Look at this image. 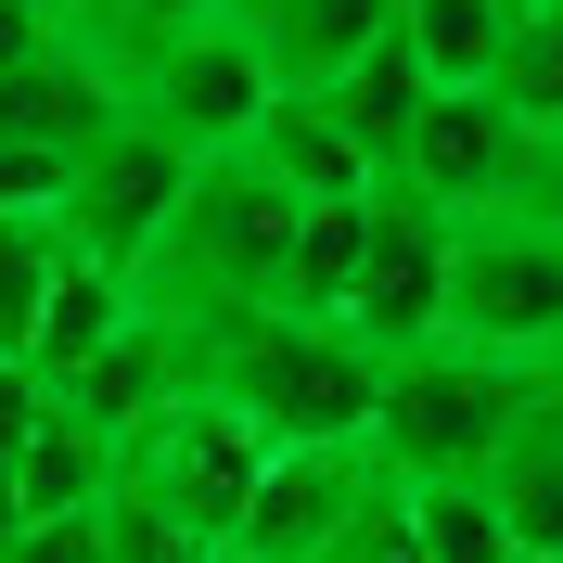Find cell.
Listing matches in <instances>:
<instances>
[{"label": "cell", "mask_w": 563, "mask_h": 563, "mask_svg": "<svg viewBox=\"0 0 563 563\" xmlns=\"http://www.w3.org/2000/svg\"><path fill=\"white\" fill-rule=\"evenodd\" d=\"M179 385L244 410L269 449H372L385 358L358 346L346 320H308V308H218V320L179 333Z\"/></svg>", "instance_id": "cell-1"}, {"label": "cell", "mask_w": 563, "mask_h": 563, "mask_svg": "<svg viewBox=\"0 0 563 563\" xmlns=\"http://www.w3.org/2000/svg\"><path fill=\"white\" fill-rule=\"evenodd\" d=\"M282 244H295V192H282L256 154H206L129 295L167 320V333H192V320H218V308H269L282 295Z\"/></svg>", "instance_id": "cell-2"}, {"label": "cell", "mask_w": 563, "mask_h": 563, "mask_svg": "<svg viewBox=\"0 0 563 563\" xmlns=\"http://www.w3.org/2000/svg\"><path fill=\"white\" fill-rule=\"evenodd\" d=\"M563 397V372L538 358H487V346H410L385 358V397H372V461L397 487H435V474H487L512 435Z\"/></svg>", "instance_id": "cell-3"}, {"label": "cell", "mask_w": 563, "mask_h": 563, "mask_svg": "<svg viewBox=\"0 0 563 563\" xmlns=\"http://www.w3.org/2000/svg\"><path fill=\"white\" fill-rule=\"evenodd\" d=\"M449 346H487V358H538L563 372V218L538 206H474L449 231Z\"/></svg>", "instance_id": "cell-4"}, {"label": "cell", "mask_w": 563, "mask_h": 563, "mask_svg": "<svg viewBox=\"0 0 563 563\" xmlns=\"http://www.w3.org/2000/svg\"><path fill=\"white\" fill-rule=\"evenodd\" d=\"M256 461H269V435H256L244 410H218L206 385H179L167 410L115 449V487H129L167 538L218 551V538H231V512H244V487H256Z\"/></svg>", "instance_id": "cell-5"}, {"label": "cell", "mask_w": 563, "mask_h": 563, "mask_svg": "<svg viewBox=\"0 0 563 563\" xmlns=\"http://www.w3.org/2000/svg\"><path fill=\"white\" fill-rule=\"evenodd\" d=\"M269 103H282V77L244 38V13H206V26H179L154 65H129V115H154L192 167H206V154H244Z\"/></svg>", "instance_id": "cell-6"}, {"label": "cell", "mask_w": 563, "mask_h": 563, "mask_svg": "<svg viewBox=\"0 0 563 563\" xmlns=\"http://www.w3.org/2000/svg\"><path fill=\"white\" fill-rule=\"evenodd\" d=\"M179 192H192V154H179L154 115H115V129L77 154L65 206H52V231H65V256H90V269L141 282V256H154V231H167Z\"/></svg>", "instance_id": "cell-7"}, {"label": "cell", "mask_w": 563, "mask_h": 563, "mask_svg": "<svg viewBox=\"0 0 563 563\" xmlns=\"http://www.w3.org/2000/svg\"><path fill=\"white\" fill-rule=\"evenodd\" d=\"M449 231H461L449 206L372 179V231H358V282H346V333L372 358L435 346V320H449Z\"/></svg>", "instance_id": "cell-8"}, {"label": "cell", "mask_w": 563, "mask_h": 563, "mask_svg": "<svg viewBox=\"0 0 563 563\" xmlns=\"http://www.w3.org/2000/svg\"><path fill=\"white\" fill-rule=\"evenodd\" d=\"M526 115L499 103V90H422V115H410V141H397V192H422V206H449V218H474V206H512L526 192Z\"/></svg>", "instance_id": "cell-9"}, {"label": "cell", "mask_w": 563, "mask_h": 563, "mask_svg": "<svg viewBox=\"0 0 563 563\" xmlns=\"http://www.w3.org/2000/svg\"><path fill=\"white\" fill-rule=\"evenodd\" d=\"M372 487H385V461H372V449H269L218 551H244V563H320Z\"/></svg>", "instance_id": "cell-10"}, {"label": "cell", "mask_w": 563, "mask_h": 563, "mask_svg": "<svg viewBox=\"0 0 563 563\" xmlns=\"http://www.w3.org/2000/svg\"><path fill=\"white\" fill-rule=\"evenodd\" d=\"M38 397H52V410H65L77 435H103V449H129L141 422H154V410L179 397V333H167L154 308H129V333H115L103 358H77L65 385H38Z\"/></svg>", "instance_id": "cell-11"}, {"label": "cell", "mask_w": 563, "mask_h": 563, "mask_svg": "<svg viewBox=\"0 0 563 563\" xmlns=\"http://www.w3.org/2000/svg\"><path fill=\"white\" fill-rule=\"evenodd\" d=\"M115 115H129V90H115L90 52H65V38H38V52H13V65H0V141H52V154H90Z\"/></svg>", "instance_id": "cell-12"}, {"label": "cell", "mask_w": 563, "mask_h": 563, "mask_svg": "<svg viewBox=\"0 0 563 563\" xmlns=\"http://www.w3.org/2000/svg\"><path fill=\"white\" fill-rule=\"evenodd\" d=\"M231 13H244V38L269 52L282 90H333V77L397 26V0H231Z\"/></svg>", "instance_id": "cell-13"}, {"label": "cell", "mask_w": 563, "mask_h": 563, "mask_svg": "<svg viewBox=\"0 0 563 563\" xmlns=\"http://www.w3.org/2000/svg\"><path fill=\"white\" fill-rule=\"evenodd\" d=\"M244 154L282 179V192H295V206H333V192H372V179H385L346 129H333V103H320V90H282V103L256 115V141H244Z\"/></svg>", "instance_id": "cell-14"}, {"label": "cell", "mask_w": 563, "mask_h": 563, "mask_svg": "<svg viewBox=\"0 0 563 563\" xmlns=\"http://www.w3.org/2000/svg\"><path fill=\"white\" fill-rule=\"evenodd\" d=\"M129 282L115 269H90V256H65V269H52V295H38V333H26V358H13V372H26V385H65L77 358H103L115 333H129Z\"/></svg>", "instance_id": "cell-15"}, {"label": "cell", "mask_w": 563, "mask_h": 563, "mask_svg": "<svg viewBox=\"0 0 563 563\" xmlns=\"http://www.w3.org/2000/svg\"><path fill=\"white\" fill-rule=\"evenodd\" d=\"M358 231H372V192H333V206H295V244H282V295H269V308L346 320V282H358Z\"/></svg>", "instance_id": "cell-16"}, {"label": "cell", "mask_w": 563, "mask_h": 563, "mask_svg": "<svg viewBox=\"0 0 563 563\" xmlns=\"http://www.w3.org/2000/svg\"><path fill=\"white\" fill-rule=\"evenodd\" d=\"M320 103H333V129H346L372 167H397V141H410V115H422V65H410V38L385 26L346 77H333V90H320Z\"/></svg>", "instance_id": "cell-17"}, {"label": "cell", "mask_w": 563, "mask_h": 563, "mask_svg": "<svg viewBox=\"0 0 563 563\" xmlns=\"http://www.w3.org/2000/svg\"><path fill=\"white\" fill-rule=\"evenodd\" d=\"M206 13H231V0H65V13H52V38H65V52H90V65L129 90V65H154V52H167L179 26H206Z\"/></svg>", "instance_id": "cell-18"}, {"label": "cell", "mask_w": 563, "mask_h": 563, "mask_svg": "<svg viewBox=\"0 0 563 563\" xmlns=\"http://www.w3.org/2000/svg\"><path fill=\"white\" fill-rule=\"evenodd\" d=\"M397 38H410L422 90H487L499 38H512V0H397Z\"/></svg>", "instance_id": "cell-19"}, {"label": "cell", "mask_w": 563, "mask_h": 563, "mask_svg": "<svg viewBox=\"0 0 563 563\" xmlns=\"http://www.w3.org/2000/svg\"><path fill=\"white\" fill-rule=\"evenodd\" d=\"M487 499H499V526H512V551H563V397L487 461Z\"/></svg>", "instance_id": "cell-20"}, {"label": "cell", "mask_w": 563, "mask_h": 563, "mask_svg": "<svg viewBox=\"0 0 563 563\" xmlns=\"http://www.w3.org/2000/svg\"><path fill=\"white\" fill-rule=\"evenodd\" d=\"M410 512V551L422 563H512V526H499L487 474H435V487H397Z\"/></svg>", "instance_id": "cell-21"}, {"label": "cell", "mask_w": 563, "mask_h": 563, "mask_svg": "<svg viewBox=\"0 0 563 563\" xmlns=\"http://www.w3.org/2000/svg\"><path fill=\"white\" fill-rule=\"evenodd\" d=\"M487 90L526 115V141H563V0H512V38H499Z\"/></svg>", "instance_id": "cell-22"}, {"label": "cell", "mask_w": 563, "mask_h": 563, "mask_svg": "<svg viewBox=\"0 0 563 563\" xmlns=\"http://www.w3.org/2000/svg\"><path fill=\"white\" fill-rule=\"evenodd\" d=\"M52 269H65V231H52V218H0V358H26Z\"/></svg>", "instance_id": "cell-23"}, {"label": "cell", "mask_w": 563, "mask_h": 563, "mask_svg": "<svg viewBox=\"0 0 563 563\" xmlns=\"http://www.w3.org/2000/svg\"><path fill=\"white\" fill-rule=\"evenodd\" d=\"M65 179H77V154H52V141H0V218H52Z\"/></svg>", "instance_id": "cell-24"}, {"label": "cell", "mask_w": 563, "mask_h": 563, "mask_svg": "<svg viewBox=\"0 0 563 563\" xmlns=\"http://www.w3.org/2000/svg\"><path fill=\"white\" fill-rule=\"evenodd\" d=\"M320 563H422V551H410V512H397V474H385V487L346 512V538H333Z\"/></svg>", "instance_id": "cell-25"}, {"label": "cell", "mask_w": 563, "mask_h": 563, "mask_svg": "<svg viewBox=\"0 0 563 563\" xmlns=\"http://www.w3.org/2000/svg\"><path fill=\"white\" fill-rule=\"evenodd\" d=\"M0 563H103V499H90V512H38V526H13Z\"/></svg>", "instance_id": "cell-26"}, {"label": "cell", "mask_w": 563, "mask_h": 563, "mask_svg": "<svg viewBox=\"0 0 563 563\" xmlns=\"http://www.w3.org/2000/svg\"><path fill=\"white\" fill-rule=\"evenodd\" d=\"M192 563H244V551H192Z\"/></svg>", "instance_id": "cell-27"}, {"label": "cell", "mask_w": 563, "mask_h": 563, "mask_svg": "<svg viewBox=\"0 0 563 563\" xmlns=\"http://www.w3.org/2000/svg\"><path fill=\"white\" fill-rule=\"evenodd\" d=\"M512 563H563V551H512Z\"/></svg>", "instance_id": "cell-28"}]
</instances>
